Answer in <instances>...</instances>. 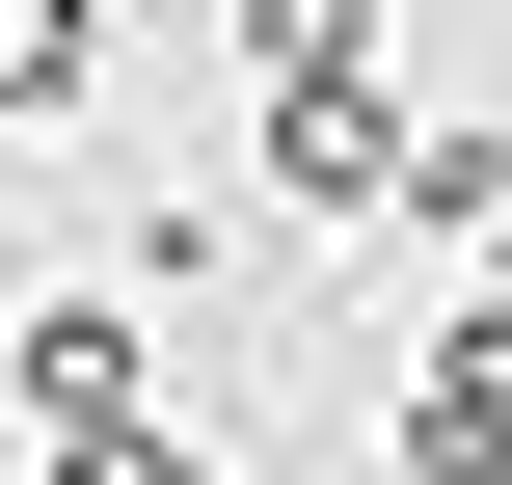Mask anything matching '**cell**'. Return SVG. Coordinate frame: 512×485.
<instances>
[{"label": "cell", "instance_id": "cell-1", "mask_svg": "<svg viewBox=\"0 0 512 485\" xmlns=\"http://www.w3.org/2000/svg\"><path fill=\"white\" fill-rule=\"evenodd\" d=\"M512 459V324H432V378H405V485H486Z\"/></svg>", "mask_w": 512, "mask_h": 485}, {"label": "cell", "instance_id": "cell-2", "mask_svg": "<svg viewBox=\"0 0 512 485\" xmlns=\"http://www.w3.org/2000/svg\"><path fill=\"white\" fill-rule=\"evenodd\" d=\"M27 432H54V459H108V432H135V324H108V297H54V324H27Z\"/></svg>", "mask_w": 512, "mask_h": 485}, {"label": "cell", "instance_id": "cell-3", "mask_svg": "<svg viewBox=\"0 0 512 485\" xmlns=\"http://www.w3.org/2000/svg\"><path fill=\"white\" fill-rule=\"evenodd\" d=\"M270 162H297V189H324V216H378V189H405V135H378V108H351V81H297V135H270Z\"/></svg>", "mask_w": 512, "mask_h": 485}, {"label": "cell", "instance_id": "cell-4", "mask_svg": "<svg viewBox=\"0 0 512 485\" xmlns=\"http://www.w3.org/2000/svg\"><path fill=\"white\" fill-rule=\"evenodd\" d=\"M81 81V0H0V108H54Z\"/></svg>", "mask_w": 512, "mask_h": 485}, {"label": "cell", "instance_id": "cell-5", "mask_svg": "<svg viewBox=\"0 0 512 485\" xmlns=\"http://www.w3.org/2000/svg\"><path fill=\"white\" fill-rule=\"evenodd\" d=\"M54 485H189V459H135V432H108V459H54Z\"/></svg>", "mask_w": 512, "mask_h": 485}]
</instances>
